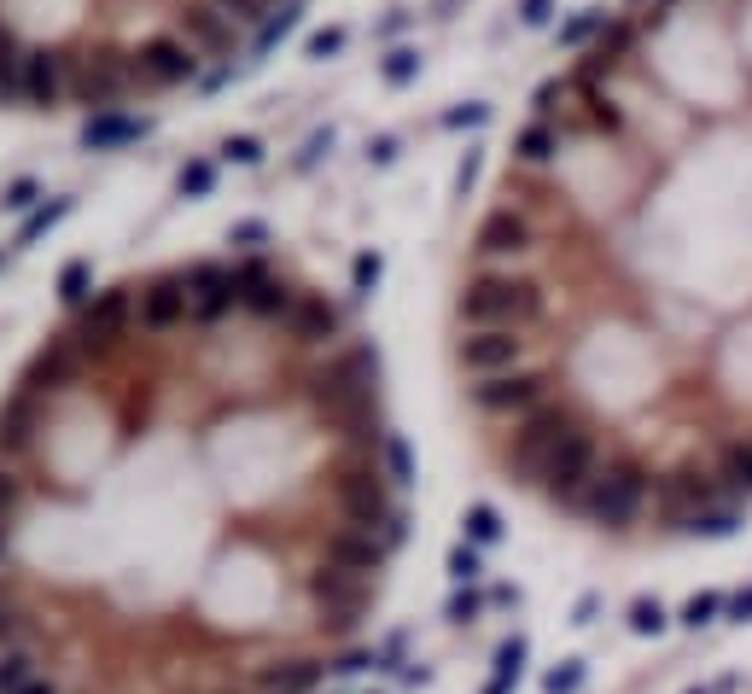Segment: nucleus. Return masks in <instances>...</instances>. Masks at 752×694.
<instances>
[{
  "label": "nucleus",
  "mask_w": 752,
  "mask_h": 694,
  "mask_svg": "<svg viewBox=\"0 0 752 694\" xmlns=\"http://www.w3.org/2000/svg\"><path fill=\"white\" fill-rule=\"evenodd\" d=\"M274 257L76 298L0 397V694H327L403 549L368 339Z\"/></svg>",
  "instance_id": "1"
},
{
  "label": "nucleus",
  "mask_w": 752,
  "mask_h": 694,
  "mask_svg": "<svg viewBox=\"0 0 752 694\" xmlns=\"http://www.w3.org/2000/svg\"><path fill=\"white\" fill-rule=\"evenodd\" d=\"M298 0H0L6 111H129L228 65Z\"/></svg>",
  "instance_id": "2"
},
{
  "label": "nucleus",
  "mask_w": 752,
  "mask_h": 694,
  "mask_svg": "<svg viewBox=\"0 0 752 694\" xmlns=\"http://www.w3.org/2000/svg\"><path fill=\"white\" fill-rule=\"evenodd\" d=\"M455 321L467 327H508V333H531L543 339L554 327V292L525 269H473L461 298H455Z\"/></svg>",
  "instance_id": "3"
},
{
  "label": "nucleus",
  "mask_w": 752,
  "mask_h": 694,
  "mask_svg": "<svg viewBox=\"0 0 752 694\" xmlns=\"http://www.w3.org/2000/svg\"><path fill=\"white\" fill-rule=\"evenodd\" d=\"M537 245H543V216L519 187H508L473 228V269H525Z\"/></svg>",
  "instance_id": "4"
},
{
  "label": "nucleus",
  "mask_w": 752,
  "mask_h": 694,
  "mask_svg": "<svg viewBox=\"0 0 752 694\" xmlns=\"http://www.w3.org/2000/svg\"><path fill=\"white\" fill-rule=\"evenodd\" d=\"M537 362V339L531 333H508V327H467L455 333V368L461 380H490V374H508Z\"/></svg>",
  "instance_id": "5"
},
{
  "label": "nucleus",
  "mask_w": 752,
  "mask_h": 694,
  "mask_svg": "<svg viewBox=\"0 0 752 694\" xmlns=\"http://www.w3.org/2000/svg\"><path fill=\"white\" fill-rule=\"evenodd\" d=\"M554 152H560V135L548 129L543 117H531V123H525V129L513 135V170H519V175L543 170V164L554 158Z\"/></svg>",
  "instance_id": "6"
},
{
  "label": "nucleus",
  "mask_w": 752,
  "mask_h": 694,
  "mask_svg": "<svg viewBox=\"0 0 752 694\" xmlns=\"http://www.w3.org/2000/svg\"><path fill=\"white\" fill-rule=\"evenodd\" d=\"M385 76H391V82H403V76H409V53H397V59L385 65Z\"/></svg>",
  "instance_id": "7"
},
{
  "label": "nucleus",
  "mask_w": 752,
  "mask_h": 694,
  "mask_svg": "<svg viewBox=\"0 0 752 694\" xmlns=\"http://www.w3.org/2000/svg\"><path fill=\"white\" fill-rule=\"evenodd\" d=\"M653 6H671V0H653Z\"/></svg>",
  "instance_id": "8"
}]
</instances>
